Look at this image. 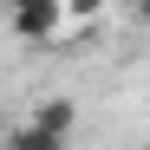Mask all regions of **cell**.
<instances>
[{
    "mask_svg": "<svg viewBox=\"0 0 150 150\" xmlns=\"http://www.w3.org/2000/svg\"><path fill=\"white\" fill-rule=\"evenodd\" d=\"M0 13H7V33L20 46H52L65 33V7L59 0H0Z\"/></svg>",
    "mask_w": 150,
    "mask_h": 150,
    "instance_id": "1",
    "label": "cell"
},
{
    "mask_svg": "<svg viewBox=\"0 0 150 150\" xmlns=\"http://www.w3.org/2000/svg\"><path fill=\"white\" fill-rule=\"evenodd\" d=\"M59 7H65V26H98L111 13V0H59Z\"/></svg>",
    "mask_w": 150,
    "mask_h": 150,
    "instance_id": "3",
    "label": "cell"
},
{
    "mask_svg": "<svg viewBox=\"0 0 150 150\" xmlns=\"http://www.w3.org/2000/svg\"><path fill=\"white\" fill-rule=\"evenodd\" d=\"M33 131H46L59 150H65V137H72V124H79V111H72V98H39V111L26 117Z\"/></svg>",
    "mask_w": 150,
    "mask_h": 150,
    "instance_id": "2",
    "label": "cell"
}]
</instances>
